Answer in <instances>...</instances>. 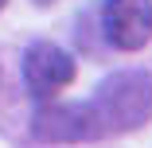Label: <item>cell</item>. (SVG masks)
Here are the masks:
<instances>
[{
	"instance_id": "cell-1",
	"label": "cell",
	"mask_w": 152,
	"mask_h": 148,
	"mask_svg": "<svg viewBox=\"0 0 152 148\" xmlns=\"http://www.w3.org/2000/svg\"><path fill=\"white\" fill-rule=\"evenodd\" d=\"M105 133H133L152 121V74L148 70H117L102 78L90 98Z\"/></svg>"
},
{
	"instance_id": "cell-2",
	"label": "cell",
	"mask_w": 152,
	"mask_h": 148,
	"mask_svg": "<svg viewBox=\"0 0 152 148\" xmlns=\"http://www.w3.org/2000/svg\"><path fill=\"white\" fill-rule=\"evenodd\" d=\"M31 136L43 144H90V140H102L105 129L90 101H70V105L47 101L31 117Z\"/></svg>"
},
{
	"instance_id": "cell-3",
	"label": "cell",
	"mask_w": 152,
	"mask_h": 148,
	"mask_svg": "<svg viewBox=\"0 0 152 148\" xmlns=\"http://www.w3.org/2000/svg\"><path fill=\"white\" fill-rule=\"evenodd\" d=\"M78 66H74V58L58 47V43H31L23 51V86H27V94L39 98V101H51L55 94H63L66 86L74 82Z\"/></svg>"
},
{
	"instance_id": "cell-4",
	"label": "cell",
	"mask_w": 152,
	"mask_h": 148,
	"mask_svg": "<svg viewBox=\"0 0 152 148\" xmlns=\"http://www.w3.org/2000/svg\"><path fill=\"white\" fill-rule=\"evenodd\" d=\"M102 35L117 51L152 43V0H102Z\"/></svg>"
},
{
	"instance_id": "cell-5",
	"label": "cell",
	"mask_w": 152,
	"mask_h": 148,
	"mask_svg": "<svg viewBox=\"0 0 152 148\" xmlns=\"http://www.w3.org/2000/svg\"><path fill=\"white\" fill-rule=\"evenodd\" d=\"M4 4H8V0H0V12H4Z\"/></svg>"
},
{
	"instance_id": "cell-6",
	"label": "cell",
	"mask_w": 152,
	"mask_h": 148,
	"mask_svg": "<svg viewBox=\"0 0 152 148\" xmlns=\"http://www.w3.org/2000/svg\"><path fill=\"white\" fill-rule=\"evenodd\" d=\"M39 4H51V0H39Z\"/></svg>"
}]
</instances>
